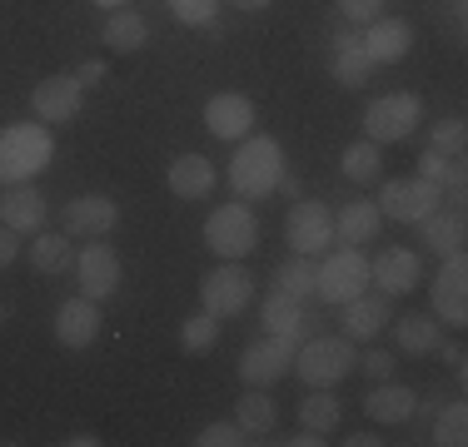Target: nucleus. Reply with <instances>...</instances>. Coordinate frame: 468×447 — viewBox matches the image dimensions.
Masks as SVG:
<instances>
[{
	"mask_svg": "<svg viewBox=\"0 0 468 447\" xmlns=\"http://www.w3.org/2000/svg\"><path fill=\"white\" fill-rule=\"evenodd\" d=\"M229 184L239 199H264L284 184V150L270 134H244L229 160Z\"/></svg>",
	"mask_w": 468,
	"mask_h": 447,
	"instance_id": "nucleus-1",
	"label": "nucleus"
},
{
	"mask_svg": "<svg viewBox=\"0 0 468 447\" xmlns=\"http://www.w3.org/2000/svg\"><path fill=\"white\" fill-rule=\"evenodd\" d=\"M55 160V140L40 125H10L0 130V184H26Z\"/></svg>",
	"mask_w": 468,
	"mask_h": 447,
	"instance_id": "nucleus-2",
	"label": "nucleus"
},
{
	"mask_svg": "<svg viewBox=\"0 0 468 447\" xmlns=\"http://www.w3.org/2000/svg\"><path fill=\"white\" fill-rule=\"evenodd\" d=\"M354 368H359V353H354L349 338H324V333L314 338V333H309L294 348V368H289V373H299L304 388H334V383H344Z\"/></svg>",
	"mask_w": 468,
	"mask_h": 447,
	"instance_id": "nucleus-3",
	"label": "nucleus"
},
{
	"mask_svg": "<svg viewBox=\"0 0 468 447\" xmlns=\"http://www.w3.org/2000/svg\"><path fill=\"white\" fill-rule=\"evenodd\" d=\"M419 120H423V99L414 89H388V95L369 99V109H364V140L399 144L419 130Z\"/></svg>",
	"mask_w": 468,
	"mask_h": 447,
	"instance_id": "nucleus-4",
	"label": "nucleus"
},
{
	"mask_svg": "<svg viewBox=\"0 0 468 447\" xmlns=\"http://www.w3.org/2000/svg\"><path fill=\"white\" fill-rule=\"evenodd\" d=\"M205 244L215 259H244V254H254V244H260V219H254L250 204H219L209 209L205 219Z\"/></svg>",
	"mask_w": 468,
	"mask_h": 447,
	"instance_id": "nucleus-5",
	"label": "nucleus"
},
{
	"mask_svg": "<svg viewBox=\"0 0 468 447\" xmlns=\"http://www.w3.org/2000/svg\"><path fill=\"white\" fill-rule=\"evenodd\" d=\"M364 288H369V259H364V249L344 244L339 254H329V259L319 264L314 298H324V304H349V298L364 294Z\"/></svg>",
	"mask_w": 468,
	"mask_h": 447,
	"instance_id": "nucleus-6",
	"label": "nucleus"
},
{
	"mask_svg": "<svg viewBox=\"0 0 468 447\" xmlns=\"http://www.w3.org/2000/svg\"><path fill=\"white\" fill-rule=\"evenodd\" d=\"M250 298H254V278H250V268H244L239 259H225L215 274H205V284H199V308H209L215 318L244 313Z\"/></svg>",
	"mask_w": 468,
	"mask_h": 447,
	"instance_id": "nucleus-7",
	"label": "nucleus"
},
{
	"mask_svg": "<svg viewBox=\"0 0 468 447\" xmlns=\"http://www.w3.org/2000/svg\"><path fill=\"white\" fill-rule=\"evenodd\" d=\"M443 199L439 184H429V179H384L378 184V214L384 219H399V224H419L423 214H433Z\"/></svg>",
	"mask_w": 468,
	"mask_h": 447,
	"instance_id": "nucleus-8",
	"label": "nucleus"
},
{
	"mask_svg": "<svg viewBox=\"0 0 468 447\" xmlns=\"http://www.w3.org/2000/svg\"><path fill=\"white\" fill-rule=\"evenodd\" d=\"M284 239L294 254H309V259H319V254L334 249V214L319 199H299L294 209H289L284 219Z\"/></svg>",
	"mask_w": 468,
	"mask_h": 447,
	"instance_id": "nucleus-9",
	"label": "nucleus"
},
{
	"mask_svg": "<svg viewBox=\"0 0 468 447\" xmlns=\"http://www.w3.org/2000/svg\"><path fill=\"white\" fill-rule=\"evenodd\" d=\"M70 274L80 278V294L85 298H95V304H105L110 294H120V254L110 249L105 239H90L80 254H75V264H70Z\"/></svg>",
	"mask_w": 468,
	"mask_h": 447,
	"instance_id": "nucleus-10",
	"label": "nucleus"
},
{
	"mask_svg": "<svg viewBox=\"0 0 468 447\" xmlns=\"http://www.w3.org/2000/svg\"><path fill=\"white\" fill-rule=\"evenodd\" d=\"M289 368H294V343L264 333L260 343H250V348L239 353V383L244 388H270V383H280Z\"/></svg>",
	"mask_w": 468,
	"mask_h": 447,
	"instance_id": "nucleus-11",
	"label": "nucleus"
},
{
	"mask_svg": "<svg viewBox=\"0 0 468 447\" xmlns=\"http://www.w3.org/2000/svg\"><path fill=\"white\" fill-rule=\"evenodd\" d=\"M433 318L449 323V328H463L468 323V259L459 254H443V268L433 278Z\"/></svg>",
	"mask_w": 468,
	"mask_h": 447,
	"instance_id": "nucleus-12",
	"label": "nucleus"
},
{
	"mask_svg": "<svg viewBox=\"0 0 468 447\" xmlns=\"http://www.w3.org/2000/svg\"><path fill=\"white\" fill-rule=\"evenodd\" d=\"M205 130L215 140L239 144L244 134H254V99L239 95V89H219V95L205 99Z\"/></svg>",
	"mask_w": 468,
	"mask_h": 447,
	"instance_id": "nucleus-13",
	"label": "nucleus"
},
{
	"mask_svg": "<svg viewBox=\"0 0 468 447\" xmlns=\"http://www.w3.org/2000/svg\"><path fill=\"white\" fill-rule=\"evenodd\" d=\"M100 328H105L100 304H95V298H85V294L65 298V304L55 308V343H60V348H70V353L90 348V343L100 338Z\"/></svg>",
	"mask_w": 468,
	"mask_h": 447,
	"instance_id": "nucleus-14",
	"label": "nucleus"
},
{
	"mask_svg": "<svg viewBox=\"0 0 468 447\" xmlns=\"http://www.w3.org/2000/svg\"><path fill=\"white\" fill-rule=\"evenodd\" d=\"M115 224H120V204L105 194H80L60 214V229L70 239H105V234H115Z\"/></svg>",
	"mask_w": 468,
	"mask_h": 447,
	"instance_id": "nucleus-15",
	"label": "nucleus"
},
{
	"mask_svg": "<svg viewBox=\"0 0 468 447\" xmlns=\"http://www.w3.org/2000/svg\"><path fill=\"white\" fill-rule=\"evenodd\" d=\"M80 99H85V85L75 80V75H50V80L36 85L30 109H36L40 125H65V120L80 115Z\"/></svg>",
	"mask_w": 468,
	"mask_h": 447,
	"instance_id": "nucleus-16",
	"label": "nucleus"
},
{
	"mask_svg": "<svg viewBox=\"0 0 468 447\" xmlns=\"http://www.w3.org/2000/svg\"><path fill=\"white\" fill-rule=\"evenodd\" d=\"M419 278H423V264L414 249H384L378 259H369V284H378V294H388V298L414 294Z\"/></svg>",
	"mask_w": 468,
	"mask_h": 447,
	"instance_id": "nucleus-17",
	"label": "nucleus"
},
{
	"mask_svg": "<svg viewBox=\"0 0 468 447\" xmlns=\"http://www.w3.org/2000/svg\"><path fill=\"white\" fill-rule=\"evenodd\" d=\"M0 224L16 234H40L46 229V194L36 184H5L0 189Z\"/></svg>",
	"mask_w": 468,
	"mask_h": 447,
	"instance_id": "nucleus-18",
	"label": "nucleus"
},
{
	"mask_svg": "<svg viewBox=\"0 0 468 447\" xmlns=\"http://www.w3.org/2000/svg\"><path fill=\"white\" fill-rule=\"evenodd\" d=\"M388 304H394V298L388 294H369V288H364L359 298H349V304H339L344 308V338L349 343H369V338H378V333L388 328V318H394V313H388Z\"/></svg>",
	"mask_w": 468,
	"mask_h": 447,
	"instance_id": "nucleus-19",
	"label": "nucleus"
},
{
	"mask_svg": "<svg viewBox=\"0 0 468 447\" xmlns=\"http://www.w3.org/2000/svg\"><path fill=\"white\" fill-rule=\"evenodd\" d=\"M364 50H369L374 65H399L414 50V26L394 16H378L374 26H364Z\"/></svg>",
	"mask_w": 468,
	"mask_h": 447,
	"instance_id": "nucleus-20",
	"label": "nucleus"
},
{
	"mask_svg": "<svg viewBox=\"0 0 468 447\" xmlns=\"http://www.w3.org/2000/svg\"><path fill=\"white\" fill-rule=\"evenodd\" d=\"M419 412V393L404 383H394V378H384V383L369 388V398H364V418L369 422H384V428H394V422H409Z\"/></svg>",
	"mask_w": 468,
	"mask_h": 447,
	"instance_id": "nucleus-21",
	"label": "nucleus"
},
{
	"mask_svg": "<svg viewBox=\"0 0 468 447\" xmlns=\"http://www.w3.org/2000/svg\"><path fill=\"white\" fill-rule=\"evenodd\" d=\"M264 333H274V338H289L299 348V343L309 338V313H304V298H289L274 288L270 298H264Z\"/></svg>",
	"mask_w": 468,
	"mask_h": 447,
	"instance_id": "nucleus-22",
	"label": "nucleus"
},
{
	"mask_svg": "<svg viewBox=\"0 0 468 447\" xmlns=\"http://www.w3.org/2000/svg\"><path fill=\"white\" fill-rule=\"evenodd\" d=\"M215 179L219 174L205 154H180V160H170V170H165V184H170L175 199H209Z\"/></svg>",
	"mask_w": 468,
	"mask_h": 447,
	"instance_id": "nucleus-23",
	"label": "nucleus"
},
{
	"mask_svg": "<svg viewBox=\"0 0 468 447\" xmlns=\"http://www.w3.org/2000/svg\"><path fill=\"white\" fill-rule=\"evenodd\" d=\"M378 224H384V214H378L374 199H349V204L334 214V239L354 244V249H364L369 239H378Z\"/></svg>",
	"mask_w": 468,
	"mask_h": 447,
	"instance_id": "nucleus-24",
	"label": "nucleus"
},
{
	"mask_svg": "<svg viewBox=\"0 0 468 447\" xmlns=\"http://www.w3.org/2000/svg\"><path fill=\"white\" fill-rule=\"evenodd\" d=\"M234 422L244 428V438H270L280 428V408L264 388H244L239 402H234Z\"/></svg>",
	"mask_w": 468,
	"mask_h": 447,
	"instance_id": "nucleus-25",
	"label": "nucleus"
},
{
	"mask_svg": "<svg viewBox=\"0 0 468 447\" xmlns=\"http://www.w3.org/2000/svg\"><path fill=\"white\" fill-rule=\"evenodd\" d=\"M369 75H374V60H369V50H364V40L359 36H334V80L344 89H359V85H369Z\"/></svg>",
	"mask_w": 468,
	"mask_h": 447,
	"instance_id": "nucleus-26",
	"label": "nucleus"
},
{
	"mask_svg": "<svg viewBox=\"0 0 468 447\" xmlns=\"http://www.w3.org/2000/svg\"><path fill=\"white\" fill-rule=\"evenodd\" d=\"M144 40H150V20H144L140 10L120 5L105 16V45L115 55H135V50H144Z\"/></svg>",
	"mask_w": 468,
	"mask_h": 447,
	"instance_id": "nucleus-27",
	"label": "nucleus"
},
{
	"mask_svg": "<svg viewBox=\"0 0 468 447\" xmlns=\"http://www.w3.org/2000/svg\"><path fill=\"white\" fill-rule=\"evenodd\" d=\"M419 234H423V244H429L433 254H459L463 249V209H433V214H423L419 219Z\"/></svg>",
	"mask_w": 468,
	"mask_h": 447,
	"instance_id": "nucleus-28",
	"label": "nucleus"
},
{
	"mask_svg": "<svg viewBox=\"0 0 468 447\" xmlns=\"http://www.w3.org/2000/svg\"><path fill=\"white\" fill-rule=\"evenodd\" d=\"M439 318L433 313H409V318H399V348L409 358H429L439 353Z\"/></svg>",
	"mask_w": 468,
	"mask_h": 447,
	"instance_id": "nucleus-29",
	"label": "nucleus"
},
{
	"mask_svg": "<svg viewBox=\"0 0 468 447\" xmlns=\"http://www.w3.org/2000/svg\"><path fill=\"white\" fill-rule=\"evenodd\" d=\"M30 264H36V274H70L75 264V249H70V234H50L40 229V239L30 244Z\"/></svg>",
	"mask_w": 468,
	"mask_h": 447,
	"instance_id": "nucleus-30",
	"label": "nucleus"
},
{
	"mask_svg": "<svg viewBox=\"0 0 468 447\" xmlns=\"http://www.w3.org/2000/svg\"><path fill=\"white\" fill-rule=\"evenodd\" d=\"M339 170H344V179H354V184H378V179H384V154H378L374 140H354L349 150L339 154Z\"/></svg>",
	"mask_w": 468,
	"mask_h": 447,
	"instance_id": "nucleus-31",
	"label": "nucleus"
},
{
	"mask_svg": "<svg viewBox=\"0 0 468 447\" xmlns=\"http://www.w3.org/2000/svg\"><path fill=\"white\" fill-rule=\"evenodd\" d=\"M344 422V408L329 388H309L304 402H299V428H314V432H334Z\"/></svg>",
	"mask_w": 468,
	"mask_h": 447,
	"instance_id": "nucleus-32",
	"label": "nucleus"
},
{
	"mask_svg": "<svg viewBox=\"0 0 468 447\" xmlns=\"http://www.w3.org/2000/svg\"><path fill=\"white\" fill-rule=\"evenodd\" d=\"M314 284H319V259H309V254H294L289 264H280V274H274V288L289 298H314Z\"/></svg>",
	"mask_w": 468,
	"mask_h": 447,
	"instance_id": "nucleus-33",
	"label": "nucleus"
},
{
	"mask_svg": "<svg viewBox=\"0 0 468 447\" xmlns=\"http://www.w3.org/2000/svg\"><path fill=\"white\" fill-rule=\"evenodd\" d=\"M219 343V318L209 308H199V313H189V318L180 323V348L189 358H199V353H209Z\"/></svg>",
	"mask_w": 468,
	"mask_h": 447,
	"instance_id": "nucleus-34",
	"label": "nucleus"
},
{
	"mask_svg": "<svg viewBox=\"0 0 468 447\" xmlns=\"http://www.w3.org/2000/svg\"><path fill=\"white\" fill-rule=\"evenodd\" d=\"M433 442L439 447H463L468 442V402L439 408V418H433Z\"/></svg>",
	"mask_w": 468,
	"mask_h": 447,
	"instance_id": "nucleus-35",
	"label": "nucleus"
},
{
	"mask_svg": "<svg viewBox=\"0 0 468 447\" xmlns=\"http://www.w3.org/2000/svg\"><path fill=\"white\" fill-rule=\"evenodd\" d=\"M429 150L449 154V160H463V150H468V125H463V120H443V125L433 130Z\"/></svg>",
	"mask_w": 468,
	"mask_h": 447,
	"instance_id": "nucleus-36",
	"label": "nucleus"
},
{
	"mask_svg": "<svg viewBox=\"0 0 468 447\" xmlns=\"http://www.w3.org/2000/svg\"><path fill=\"white\" fill-rule=\"evenodd\" d=\"M165 5L180 26H215L219 16V0H165Z\"/></svg>",
	"mask_w": 468,
	"mask_h": 447,
	"instance_id": "nucleus-37",
	"label": "nucleus"
},
{
	"mask_svg": "<svg viewBox=\"0 0 468 447\" xmlns=\"http://www.w3.org/2000/svg\"><path fill=\"white\" fill-rule=\"evenodd\" d=\"M239 442H250L244 438V428L239 422H205V428L195 432V447H239Z\"/></svg>",
	"mask_w": 468,
	"mask_h": 447,
	"instance_id": "nucleus-38",
	"label": "nucleus"
},
{
	"mask_svg": "<svg viewBox=\"0 0 468 447\" xmlns=\"http://www.w3.org/2000/svg\"><path fill=\"white\" fill-rule=\"evenodd\" d=\"M339 16L349 20V26H374V20L384 16V0H339Z\"/></svg>",
	"mask_w": 468,
	"mask_h": 447,
	"instance_id": "nucleus-39",
	"label": "nucleus"
},
{
	"mask_svg": "<svg viewBox=\"0 0 468 447\" xmlns=\"http://www.w3.org/2000/svg\"><path fill=\"white\" fill-rule=\"evenodd\" d=\"M359 368H364V378H369V383H384V378H394V353L369 348V353L359 358Z\"/></svg>",
	"mask_w": 468,
	"mask_h": 447,
	"instance_id": "nucleus-40",
	"label": "nucleus"
},
{
	"mask_svg": "<svg viewBox=\"0 0 468 447\" xmlns=\"http://www.w3.org/2000/svg\"><path fill=\"white\" fill-rule=\"evenodd\" d=\"M20 259V234L16 229H5V224H0V268H10Z\"/></svg>",
	"mask_w": 468,
	"mask_h": 447,
	"instance_id": "nucleus-41",
	"label": "nucleus"
},
{
	"mask_svg": "<svg viewBox=\"0 0 468 447\" xmlns=\"http://www.w3.org/2000/svg\"><path fill=\"white\" fill-rule=\"evenodd\" d=\"M105 75H110V65H105V60H85V65H80V75H75V80H80L85 89H90V85H100V80H105Z\"/></svg>",
	"mask_w": 468,
	"mask_h": 447,
	"instance_id": "nucleus-42",
	"label": "nucleus"
},
{
	"mask_svg": "<svg viewBox=\"0 0 468 447\" xmlns=\"http://www.w3.org/2000/svg\"><path fill=\"white\" fill-rule=\"evenodd\" d=\"M439 348H443V363L463 378V343H439Z\"/></svg>",
	"mask_w": 468,
	"mask_h": 447,
	"instance_id": "nucleus-43",
	"label": "nucleus"
},
{
	"mask_svg": "<svg viewBox=\"0 0 468 447\" xmlns=\"http://www.w3.org/2000/svg\"><path fill=\"white\" fill-rule=\"evenodd\" d=\"M289 447H319V442H324V432H314V428H299L294 432V438H284Z\"/></svg>",
	"mask_w": 468,
	"mask_h": 447,
	"instance_id": "nucleus-44",
	"label": "nucleus"
},
{
	"mask_svg": "<svg viewBox=\"0 0 468 447\" xmlns=\"http://www.w3.org/2000/svg\"><path fill=\"white\" fill-rule=\"evenodd\" d=\"M384 438H378V432H354V438H344V447H378Z\"/></svg>",
	"mask_w": 468,
	"mask_h": 447,
	"instance_id": "nucleus-45",
	"label": "nucleus"
},
{
	"mask_svg": "<svg viewBox=\"0 0 468 447\" xmlns=\"http://www.w3.org/2000/svg\"><path fill=\"white\" fill-rule=\"evenodd\" d=\"M65 447H100V438H95V432H70Z\"/></svg>",
	"mask_w": 468,
	"mask_h": 447,
	"instance_id": "nucleus-46",
	"label": "nucleus"
},
{
	"mask_svg": "<svg viewBox=\"0 0 468 447\" xmlns=\"http://www.w3.org/2000/svg\"><path fill=\"white\" fill-rule=\"evenodd\" d=\"M229 5L234 10H250V16H254V10H270V0H229Z\"/></svg>",
	"mask_w": 468,
	"mask_h": 447,
	"instance_id": "nucleus-47",
	"label": "nucleus"
},
{
	"mask_svg": "<svg viewBox=\"0 0 468 447\" xmlns=\"http://www.w3.org/2000/svg\"><path fill=\"white\" fill-rule=\"evenodd\" d=\"M90 5H100V10H105V16H110V10H120V5H125V0H90Z\"/></svg>",
	"mask_w": 468,
	"mask_h": 447,
	"instance_id": "nucleus-48",
	"label": "nucleus"
}]
</instances>
